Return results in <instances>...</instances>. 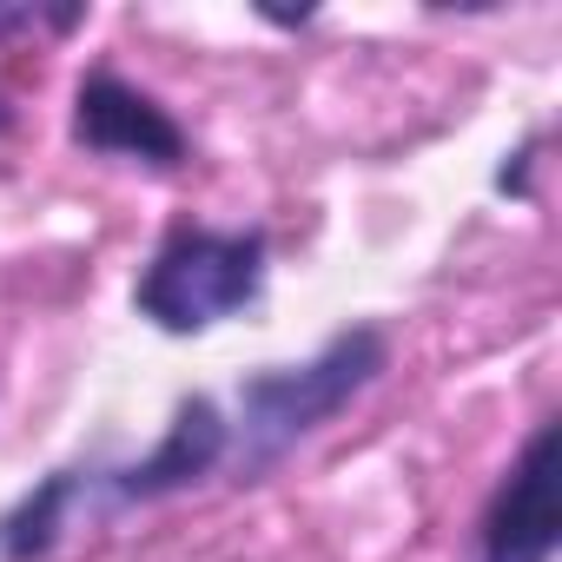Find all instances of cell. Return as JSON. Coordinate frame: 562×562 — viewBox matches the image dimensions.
I'll return each mask as SVG.
<instances>
[{
    "label": "cell",
    "instance_id": "obj_2",
    "mask_svg": "<svg viewBox=\"0 0 562 562\" xmlns=\"http://www.w3.org/2000/svg\"><path fill=\"white\" fill-rule=\"evenodd\" d=\"M258 292H265V232L258 225H245V232L179 225L146 258L133 305H139L146 325H159L172 338H192V331H212L232 312L258 305Z\"/></svg>",
    "mask_w": 562,
    "mask_h": 562
},
{
    "label": "cell",
    "instance_id": "obj_8",
    "mask_svg": "<svg viewBox=\"0 0 562 562\" xmlns=\"http://www.w3.org/2000/svg\"><path fill=\"white\" fill-rule=\"evenodd\" d=\"M0 133H14V106L8 100H0Z\"/></svg>",
    "mask_w": 562,
    "mask_h": 562
},
{
    "label": "cell",
    "instance_id": "obj_1",
    "mask_svg": "<svg viewBox=\"0 0 562 562\" xmlns=\"http://www.w3.org/2000/svg\"><path fill=\"white\" fill-rule=\"evenodd\" d=\"M384 371H391V345H384L378 325L331 331L305 364H265V371H251L232 391V411H225V430H232L225 470H232V483L271 476L305 437H318L338 411H351Z\"/></svg>",
    "mask_w": 562,
    "mask_h": 562
},
{
    "label": "cell",
    "instance_id": "obj_4",
    "mask_svg": "<svg viewBox=\"0 0 562 562\" xmlns=\"http://www.w3.org/2000/svg\"><path fill=\"white\" fill-rule=\"evenodd\" d=\"M555 417L529 430V443L483 503L476 562H555Z\"/></svg>",
    "mask_w": 562,
    "mask_h": 562
},
{
    "label": "cell",
    "instance_id": "obj_7",
    "mask_svg": "<svg viewBox=\"0 0 562 562\" xmlns=\"http://www.w3.org/2000/svg\"><path fill=\"white\" fill-rule=\"evenodd\" d=\"M21 27H80V8H0V34Z\"/></svg>",
    "mask_w": 562,
    "mask_h": 562
},
{
    "label": "cell",
    "instance_id": "obj_6",
    "mask_svg": "<svg viewBox=\"0 0 562 562\" xmlns=\"http://www.w3.org/2000/svg\"><path fill=\"white\" fill-rule=\"evenodd\" d=\"M87 516V476L54 470L41 490H27L8 516H0V562H47L54 542Z\"/></svg>",
    "mask_w": 562,
    "mask_h": 562
},
{
    "label": "cell",
    "instance_id": "obj_3",
    "mask_svg": "<svg viewBox=\"0 0 562 562\" xmlns=\"http://www.w3.org/2000/svg\"><path fill=\"white\" fill-rule=\"evenodd\" d=\"M225 450H232V430H225V404L218 397H179L166 437L139 457V463H120V470H80L87 476V516L100 503H159V496H179L205 476L225 470Z\"/></svg>",
    "mask_w": 562,
    "mask_h": 562
},
{
    "label": "cell",
    "instance_id": "obj_5",
    "mask_svg": "<svg viewBox=\"0 0 562 562\" xmlns=\"http://www.w3.org/2000/svg\"><path fill=\"white\" fill-rule=\"evenodd\" d=\"M74 146L100 153V159H126V166H153V172H179L186 166V126L139 87H126L120 74H87L74 93Z\"/></svg>",
    "mask_w": 562,
    "mask_h": 562
}]
</instances>
